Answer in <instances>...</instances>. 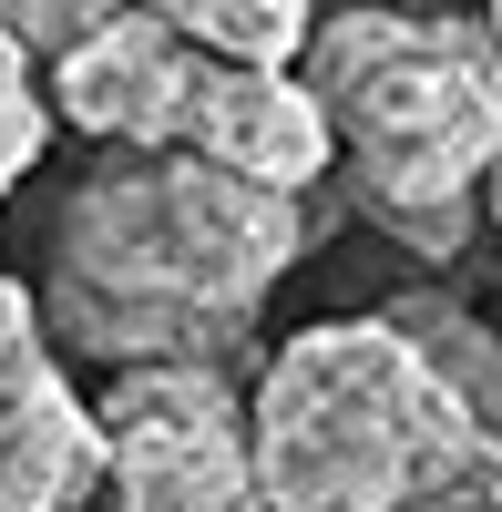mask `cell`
<instances>
[{"label": "cell", "instance_id": "7", "mask_svg": "<svg viewBox=\"0 0 502 512\" xmlns=\"http://www.w3.org/2000/svg\"><path fill=\"white\" fill-rule=\"evenodd\" d=\"M103 492V410L72 390L52 328L0 349V512H82Z\"/></svg>", "mask_w": 502, "mask_h": 512}, {"label": "cell", "instance_id": "9", "mask_svg": "<svg viewBox=\"0 0 502 512\" xmlns=\"http://www.w3.org/2000/svg\"><path fill=\"white\" fill-rule=\"evenodd\" d=\"M390 318H410V328H421V349L451 369V379H462V390L502 420V349H492V328L482 318H462V308H441V297H400V308Z\"/></svg>", "mask_w": 502, "mask_h": 512}, {"label": "cell", "instance_id": "16", "mask_svg": "<svg viewBox=\"0 0 502 512\" xmlns=\"http://www.w3.org/2000/svg\"><path fill=\"white\" fill-rule=\"evenodd\" d=\"M82 512H93V502H82Z\"/></svg>", "mask_w": 502, "mask_h": 512}, {"label": "cell", "instance_id": "13", "mask_svg": "<svg viewBox=\"0 0 502 512\" xmlns=\"http://www.w3.org/2000/svg\"><path fill=\"white\" fill-rule=\"evenodd\" d=\"M482 216L502 226V164H492V175H482Z\"/></svg>", "mask_w": 502, "mask_h": 512}, {"label": "cell", "instance_id": "1", "mask_svg": "<svg viewBox=\"0 0 502 512\" xmlns=\"http://www.w3.org/2000/svg\"><path fill=\"white\" fill-rule=\"evenodd\" d=\"M298 256H308V195L226 175L185 144L113 154L72 185L52 226L41 328H52V349L103 369H144V359L226 369Z\"/></svg>", "mask_w": 502, "mask_h": 512}, {"label": "cell", "instance_id": "6", "mask_svg": "<svg viewBox=\"0 0 502 512\" xmlns=\"http://www.w3.org/2000/svg\"><path fill=\"white\" fill-rule=\"evenodd\" d=\"M185 154L226 164V175H257L277 195H308L328 164H339V134H328V103L308 93V72H267V62H216L205 52L195 103H185Z\"/></svg>", "mask_w": 502, "mask_h": 512}, {"label": "cell", "instance_id": "14", "mask_svg": "<svg viewBox=\"0 0 502 512\" xmlns=\"http://www.w3.org/2000/svg\"><path fill=\"white\" fill-rule=\"evenodd\" d=\"M482 21H492V31H502V0H482Z\"/></svg>", "mask_w": 502, "mask_h": 512}, {"label": "cell", "instance_id": "8", "mask_svg": "<svg viewBox=\"0 0 502 512\" xmlns=\"http://www.w3.org/2000/svg\"><path fill=\"white\" fill-rule=\"evenodd\" d=\"M154 21H175L195 52L216 62H267V72H298L308 41H318V0H144Z\"/></svg>", "mask_w": 502, "mask_h": 512}, {"label": "cell", "instance_id": "10", "mask_svg": "<svg viewBox=\"0 0 502 512\" xmlns=\"http://www.w3.org/2000/svg\"><path fill=\"white\" fill-rule=\"evenodd\" d=\"M41 144H52V82H41V62L0 31V195L41 164Z\"/></svg>", "mask_w": 502, "mask_h": 512}, {"label": "cell", "instance_id": "3", "mask_svg": "<svg viewBox=\"0 0 502 512\" xmlns=\"http://www.w3.org/2000/svg\"><path fill=\"white\" fill-rule=\"evenodd\" d=\"M298 72L328 103L359 216L421 256H462L502 164V31L431 0H339Z\"/></svg>", "mask_w": 502, "mask_h": 512}, {"label": "cell", "instance_id": "4", "mask_svg": "<svg viewBox=\"0 0 502 512\" xmlns=\"http://www.w3.org/2000/svg\"><path fill=\"white\" fill-rule=\"evenodd\" d=\"M103 492L113 512H267L246 390L216 359H144L103 379Z\"/></svg>", "mask_w": 502, "mask_h": 512}, {"label": "cell", "instance_id": "12", "mask_svg": "<svg viewBox=\"0 0 502 512\" xmlns=\"http://www.w3.org/2000/svg\"><path fill=\"white\" fill-rule=\"evenodd\" d=\"M21 338H41V297L21 277H0V349H21Z\"/></svg>", "mask_w": 502, "mask_h": 512}, {"label": "cell", "instance_id": "15", "mask_svg": "<svg viewBox=\"0 0 502 512\" xmlns=\"http://www.w3.org/2000/svg\"><path fill=\"white\" fill-rule=\"evenodd\" d=\"M492 512H502V482H492Z\"/></svg>", "mask_w": 502, "mask_h": 512}, {"label": "cell", "instance_id": "2", "mask_svg": "<svg viewBox=\"0 0 502 512\" xmlns=\"http://www.w3.org/2000/svg\"><path fill=\"white\" fill-rule=\"evenodd\" d=\"M246 431L267 512H492L502 482V420L390 308L287 328Z\"/></svg>", "mask_w": 502, "mask_h": 512}, {"label": "cell", "instance_id": "5", "mask_svg": "<svg viewBox=\"0 0 502 512\" xmlns=\"http://www.w3.org/2000/svg\"><path fill=\"white\" fill-rule=\"evenodd\" d=\"M195 72H205V52H195L175 21H154L144 0H134V11H113L82 52H62L41 82H52V123L93 134L103 154H164V144L185 134Z\"/></svg>", "mask_w": 502, "mask_h": 512}, {"label": "cell", "instance_id": "11", "mask_svg": "<svg viewBox=\"0 0 502 512\" xmlns=\"http://www.w3.org/2000/svg\"><path fill=\"white\" fill-rule=\"evenodd\" d=\"M113 11H134V0H0V31H11L41 72H52V62L82 52V41H93Z\"/></svg>", "mask_w": 502, "mask_h": 512}]
</instances>
